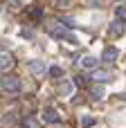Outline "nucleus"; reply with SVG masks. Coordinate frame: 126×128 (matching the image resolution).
<instances>
[{"instance_id": "f257e3e1", "label": "nucleus", "mask_w": 126, "mask_h": 128, "mask_svg": "<svg viewBox=\"0 0 126 128\" xmlns=\"http://www.w3.org/2000/svg\"><path fill=\"white\" fill-rule=\"evenodd\" d=\"M2 90L7 94H18L23 90V81L18 76H14V74H5L2 76Z\"/></svg>"}, {"instance_id": "f03ea898", "label": "nucleus", "mask_w": 126, "mask_h": 128, "mask_svg": "<svg viewBox=\"0 0 126 128\" xmlns=\"http://www.w3.org/2000/svg\"><path fill=\"white\" fill-rule=\"evenodd\" d=\"M14 65H16L14 54H11V52H7V50H2V52H0V70H2V72H11V70H14Z\"/></svg>"}, {"instance_id": "7ed1b4c3", "label": "nucleus", "mask_w": 126, "mask_h": 128, "mask_svg": "<svg viewBox=\"0 0 126 128\" xmlns=\"http://www.w3.org/2000/svg\"><path fill=\"white\" fill-rule=\"evenodd\" d=\"M124 32H126V25H124V20H113L110 25H108V34L113 36V38H122L124 36Z\"/></svg>"}, {"instance_id": "20e7f679", "label": "nucleus", "mask_w": 126, "mask_h": 128, "mask_svg": "<svg viewBox=\"0 0 126 128\" xmlns=\"http://www.w3.org/2000/svg\"><path fill=\"white\" fill-rule=\"evenodd\" d=\"M27 68H29V72H32L34 76H43V74H45V63H43V61H36V58H34V61L27 63Z\"/></svg>"}, {"instance_id": "39448f33", "label": "nucleus", "mask_w": 126, "mask_h": 128, "mask_svg": "<svg viewBox=\"0 0 126 128\" xmlns=\"http://www.w3.org/2000/svg\"><path fill=\"white\" fill-rule=\"evenodd\" d=\"M74 88H77V86H74V81H61V83L56 86V90H59V94H61V97H70Z\"/></svg>"}, {"instance_id": "423d86ee", "label": "nucleus", "mask_w": 126, "mask_h": 128, "mask_svg": "<svg viewBox=\"0 0 126 128\" xmlns=\"http://www.w3.org/2000/svg\"><path fill=\"white\" fill-rule=\"evenodd\" d=\"M92 79H95V81L106 83V81H110V79H113V72H108V70H95V72H92Z\"/></svg>"}, {"instance_id": "0eeeda50", "label": "nucleus", "mask_w": 126, "mask_h": 128, "mask_svg": "<svg viewBox=\"0 0 126 128\" xmlns=\"http://www.w3.org/2000/svg\"><path fill=\"white\" fill-rule=\"evenodd\" d=\"M43 119H45L47 124H56V122H59V112H56L54 108H45V110H43Z\"/></svg>"}, {"instance_id": "6e6552de", "label": "nucleus", "mask_w": 126, "mask_h": 128, "mask_svg": "<svg viewBox=\"0 0 126 128\" xmlns=\"http://www.w3.org/2000/svg\"><path fill=\"white\" fill-rule=\"evenodd\" d=\"M65 29H68V27H63V25H61V27H52V29H50V36L56 38V40H61V38H65V36L70 34V32H65Z\"/></svg>"}, {"instance_id": "1a4fd4ad", "label": "nucleus", "mask_w": 126, "mask_h": 128, "mask_svg": "<svg viewBox=\"0 0 126 128\" xmlns=\"http://www.w3.org/2000/svg\"><path fill=\"white\" fill-rule=\"evenodd\" d=\"M97 63H99V61H97V56H90V54L81 58V68H86V70H95V68H97Z\"/></svg>"}, {"instance_id": "9d476101", "label": "nucleus", "mask_w": 126, "mask_h": 128, "mask_svg": "<svg viewBox=\"0 0 126 128\" xmlns=\"http://www.w3.org/2000/svg\"><path fill=\"white\" fill-rule=\"evenodd\" d=\"M90 97H92L95 101H99V99H104V88H101L99 83H95V86L90 88Z\"/></svg>"}, {"instance_id": "9b49d317", "label": "nucleus", "mask_w": 126, "mask_h": 128, "mask_svg": "<svg viewBox=\"0 0 126 128\" xmlns=\"http://www.w3.org/2000/svg\"><path fill=\"white\" fill-rule=\"evenodd\" d=\"M101 58H104L106 63H113V61L117 58V50H115V47H108V50L104 52V56H101Z\"/></svg>"}, {"instance_id": "f8f14e48", "label": "nucleus", "mask_w": 126, "mask_h": 128, "mask_svg": "<svg viewBox=\"0 0 126 128\" xmlns=\"http://www.w3.org/2000/svg\"><path fill=\"white\" fill-rule=\"evenodd\" d=\"M47 74H50L52 79H61V76H63V70H61L59 65H52V68L47 70Z\"/></svg>"}, {"instance_id": "ddd939ff", "label": "nucleus", "mask_w": 126, "mask_h": 128, "mask_svg": "<svg viewBox=\"0 0 126 128\" xmlns=\"http://www.w3.org/2000/svg\"><path fill=\"white\" fill-rule=\"evenodd\" d=\"M81 126H83V128H92V126H95V117L83 115V117H81Z\"/></svg>"}, {"instance_id": "4468645a", "label": "nucleus", "mask_w": 126, "mask_h": 128, "mask_svg": "<svg viewBox=\"0 0 126 128\" xmlns=\"http://www.w3.org/2000/svg\"><path fill=\"white\" fill-rule=\"evenodd\" d=\"M27 14H29L32 18H36V20H38V18L43 16V9H38V7H29V9H27Z\"/></svg>"}, {"instance_id": "2eb2a0df", "label": "nucleus", "mask_w": 126, "mask_h": 128, "mask_svg": "<svg viewBox=\"0 0 126 128\" xmlns=\"http://www.w3.org/2000/svg\"><path fill=\"white\" fill-rule=\"evenodd\" d=\"M25 128H38L36 117H27V119H25Z\"/></svg>"}, {"instance_id": "dca6fc26", "label": "nucleus", "mask_w": 126, "mask_h": 128, "mask_svg": "<svg viewBox=\"0 0 126 128\" xmlns=\"http://www.w3.org/2000/svg\"><path fill=\"white\" fill-rule=\"evenodd\" d=\"M54 4H56L59 9H68V7H70L72 2H70V0H54Z\"/></svg>"}, {"instance_id": "f3484780", "label": "nucleus", "mask_w": 126, "mask_h": 128, "mask_svg": "<svg viewBox=\"0 0 126 128\" xmlns=\"http://www.w3.org/2000/svg\"><path fill=\"white\" fill-rule=\"evenodd\" d=\"M115 14L119 16V20H124V22H126V7H117V9H115Z\"/></svg>"}, {"instance_id": "a211bd4d", "label": "nucleus", "mask_w": 126, "mask_h": 128, "mask_svg": "<svg viewBox=\"0 0 126 128\" xmlns=\"http://www.w3.org/2000/svg\"><path fill=\"white\" fill-rule=\"evenodd\" d=\"M61 25H63V27H68V29H70V27H74V22H72L68 16H63V18H61Z\"/></svg>"}, {"instance_id": "6ab92c4d", "label": "nucleus", "mask_w": 126, "mask_h": 128, "mask_svg": "<svg viewBox=\"0 0 126 128\" xmlns=\"http://www.w3.org/2000/svg\"><path fill=\"white\" fill-rule=\"evenodd\" d=\"M20 36H23L25 40H32V38H34V34H32L29 29H20Z\"/></svg>"}, {"instance_id": "aec40b11", "label": "nucleus", "mask_w": 126, "mask_h": 128, "mask_svg": "<svg viewBox=\"0 0 126 128\" xmlns=\"http://www.w3.org/2000/svg\"><path fill=\"white\" fill-rule=\"evenodd\" d=\"M65 40H68L70 45H79V40H77V36H74V34H68V36H65Z\"/></svg>"}, {"instance_id": "412c9836", "label": "nucleus", "mask_w": 126, "mask_h": 128, "mask_svg": "<svg viewBox=\"0 0 126 128\" xmlns=\"http://www.w3.org/2000/svg\"><path fill=\"white\" fill-rule=\"evenodd\" d=\"M74 86H77V88H83V86H86V76H77V79H74Z\"/></svg>"}, {"instance_id": "4be33fe9", "label": "nucleus", "mask_w": 126, "mask_h": 128, "mask_svg": "<svg viewBox=\"0 0 126 128\" xmlns=\"http://www.w3.org/2000/svg\"><path fill=\"white\" fill-rule=\"evenodd\" d=\"M86 4H88V7H101L104 0H86Z\"/></svg>"}]
</instances>
